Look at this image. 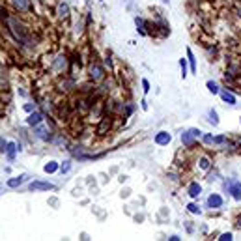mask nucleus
<instances>
[{"label": "nucleus", "instance_id": "obj_1", "mask_svg": "<svg viewBox=\"0 0 241 241\" xmlns=\"http://www.w3.org/2000/svg\"><path fill=\"white\" fill-rule=\"evenodd\" d=\"M28 189L30 191H52L54 183H51V181H32L28 185Z\"/></svg>", "mask_w": 241, "mask_h": 241}, {"label": "nucleus", "instance_id": "obj_2", "mask_svg": "<svg viewBox=\"0 0 241 241\" xmlns=\"http://www.w3.org/2000/svg\"><path fill=\"white\" fill-rule=\"evenodd\" d=\"M155 144L157 146H166L170 140H172V137H170V133H166V131H159L157 135H155Z\"/></svg>", "mask_w": 241, "mask_h": 241}, {"label": "nucleus", "instance_id": "obj_3", "mask_svg": "<svg viewBox=\"0 0 241 241\" xmlns=\"http://www.w3.org/2000/svg\"><path fill=\"white\" fill-rule=\"evenodd\" d=\"M221 206H223V198H221V195L213 193V195L208 198V208H211V210H219Z\"/></svg>", "mask_w": 241, "mask_h": 241}, {"label": "nucleus", "instance_id": "obj_4", "mask_svg": "<svg viewBox=\"0 0 241 241\" xmlns=\"http://www.w3.org/2000/svg\"><path fill=\"white\" fill-rule=\"evenodd\" d=\"M28 181V176H19V178H11V180H7V187L9 189H17V187H21L22 183H26Z\"/></svg>", "mask_w": 241, "mask_h": 241}, {"label": "nucleus", "instance_id": "obj_5", "mask_svg": "<svg viewBox=\"0 0 241 241\" xmlns=\"http://www.w3.org/2000/svg\"><path fill=\"white\" fill-rule=\"evenodd\" d=\"M15 152H21V146L17 148V144H13V142H7V146H6V155H7V159L9 161H13L15 159Z\"/></svg>", "mask_w": 241, "mask_h": 241}, {"label": "nucleus", "instance_id": "obj_6", "mask_svg": "<svg viewBox=\"0 0 241 241\" xmlns=\"http://www.w3.org/2000/svg\"><path fill=\"white\" fill-rule=\"evenodd\" d=\"M219 94H221V97H223V101H224V103H228V105H236V95H234L232 92H228V90H221Z\"/></svg>", "mask_w": 241, "mask_h": 241}, {"label": "nucleus", "instance_id": "obj_7", "mask_svg": "<svg viewBox=\"0 0 241 241\" xmlns=\"http://www.w3.org/2000/svg\"><path fill=\"white\" fill-rule=\"evenodd\" d=\"M230 193H232V196H234L236 200H241V183L239 181L230 183Z\"/></svg>", "mask_w": 241, "mask_h": 241}, {"label": "nucleus", "instance_id": "obj_8", "mask_svg": "<svg viewBox=\"0 0 241 241\" xmlns=\"http://www.w3.org/2000/svg\"><path fill=\"white\" fill-rule=\"evenodd\" d=\"M41 120H43V116H41L39 112H32V114L26 118V123H28V125H39Z\"/></svg>", "mask_w": 241, "mask_h": 241}, {"label": "nucleus", "instance_id": "obj_9", "mask_svg": "<svg viewBox=\"0 0 241 241\" xmlns=\"http://www.w3.org/2000/svg\"><path fill=\"white\" fill-rule=\"evenodd\" d=\"M200 193H202V187H200L198 183H191V185H189V196H191V198H198Z\"/></svg>", "mask_w": 241, "mask_h": 241}, {"label": "nucleus", "instance_id": "obj_10", "mask_svg": "<svg viewBox=\"0 0 241 241\" xmlns=\"http://www.w3.org/2000/svg\"><path fill=\"white\" fill-rule=\"evenodd\" d=\"M181 142H183L185 146H193V142H195V137L191 135V131H187V133H181Z\"/></svg>", "mask_w": 241, "mask_h": 241}, {"label": "nucleus", "instance_id": "obj_11", "mask_svg": "<svg viewBox=\"0 0 241 241\" xmlns=\"http://www.w3.org/2000/svg\"><path fill=\"white\" fill-rule=\"evenodd\" d=\"M36 137L41 140H49V131L45 127H36Z\"/></svg>", "mask_w": 241, "mask_h": 241}, {"label": "nucleus", "instance_id": "obj_12", "mask_svg": "<svg viewBox=\"0 0 241 241\" xmlns=\"http://www.w3.org/2000/svg\"><path fill=\"white\" fill-rule=\"evenodd\" d=\"M187 60H189V64H191V71H193V73H196V60H195V56H193V51H191V49H187Z\"/></svg>", "mask_w": 241, "mask_h": 241}, {"label": "nucleus", "instance_id": "obj_13", "mask_svg": "<svg viewBox=\"0 0 241 241\" xmlns=\"http://www.w3.org/2000/svg\"><path fill=\"white\" fill-rule=\"evenodd\" d=\"M56 170H58V163H56V161H49V163L45 165V172H47V174H54Z\"/></svg>", "mask_w": 241, "mask_h": 241}, {"label": "nucleus", "instance_id": "obj_14", "mask_svg": "<svg viewBox=\"0 0 241 241\" xmlns=\"http://www.w3.org/2000/svg\"><path fill=\"white\" fill-rule=\"evenodd\" d=\"M58 15H60V17H67V15H69V6L62 2V4L58 6Z\"/></svg>", "mask_w": 241, "mask_h": 241}, {"label": "nucleus", "instance_id": "obj_15", "mask_svg": "<svg viewBox=\"0 0 241 241\" xmlns=\"http://www.w3.org/2000/svg\"><path fill=\"white\" fill-rule=\"evenodd\" d=\"M206 86H208V90H210L211 94H219V92H221V90H219V86H217L213 80H208V84H206Z\"/></svg>", "mask_w": 241, "mask_h": 241}, {"label": "nucleus", "instance_id": "obj_16", "mask_svg": "<svg viewBox=\"0 0 241 241\" xmlns=\"http://www.w3.org/2000/svg\"><path fill=\"white\" fill-rule=\"evenodd\" d=\"M13 2H15V6H17L19 9H28V6H30L28 0H13Z\"/></svg>", "mask_w": 241, "mask_h": 241}, {"label": "nucleus", "instance_id": "obj_17", "mask_svg": "<svg viewBox=\"0 0 241 241\" xmlns=\"http://www.w3.org/2000/svg\"><path fill=\"white\" fill-rule=\"evenodd\" d=\"M180 67H181V77L185 79V77H187V62H185V58L180 60Z\"/></svg>", "mask_w": 241, "mask_h": 241}, {"label": "nucleus", "instance_id": "obj_18", "mask_svg": "<svg viewBox=\"0 0 241 241\" xmlns=\"http://www.w3.org/2000/svg\"><path fill=\"white\" fill-rule=\"evenodd\" d=\"M101 75H103V73H101V67H99V65H95V67L92 65V77H94V79H101Z\"/></svg>", "mask_w": 241, "mask_h": 241}, {"label": "nucleus", "instance_id": "obj_19", "mask_svg": "<svg viewBox=\"0 0 241 241\" xmlns=\"http://www.w3.org/2000/svg\"><path fill=\"white\" fill-rule=\"evenodd\" d=\"M210 123L219 125V118H217V112L215 110H210Z\"/></svg>", "mask_w": 241, "mask_h": 241}, {"label": "nucleus", "instance_id": "obj_20", "mask_svg": "<svg viewBox=\"0 0 241 241\" xmlns=\"http://www.w3.org/2000/svg\"><path fill=\"white\" fill-rule=\"evenodd\" d=\"M135 22H137V26H138V28H137V30H138V32H140V34H142V36H144V34H146V32H144V21H142V19H138V17H137V21H135Z\"/></svg>", "mask_w": 241, "mask_h": 241}, {"label": "nucleus", "instance_id": "obj_21", "mask_svg": "<svg viewBox=\"0 0 241 241\" xmlns=\"http://www.w3.org/2000/svg\"><path fill=\"white\" fill-rule=\"evenodd\" d=\"M200 168H202V170H206V168H210V159H206V157H202V159H200Z\"/></svg>", "mask_w": 241, "mask_h": 241}, {"label": "nucleus", "instance_id": "obj_22", "mask_svg": "<svg viewBox=\"0 0 241 241\" xmlns=\"http://www.w3.org/2000/svg\"><path fill=\"white\" fill-rule=\"evenodd\" d=\"M187 210H189L191 213H200V206H196V204H189Z\"/></svg>", "mask_w": 241, "mask_h": 241}, {"label": "nucleus", "instance_id": "obj_23", "mask_svg": "<svg viewBox=\"0 0 241 241\" xmlns=\"http://www.w3.org/2000/svg\"><path fill=\"white\" fill-rule=\"evenodd\" d=\"M69 168H71V163L69 161H65L62 166H60V170H62V174H65V172H69Z\"/></svg>", "mask_w": 241, "mask_h": 241}, {"label": "nucleus", "instance_id": "obj_24", "mask_svg": "<svg viewBox=\"0 0 241 241\" xmlns=\"http://www.w3.org/2000/svg\"><path fill=\"white\" fill-rule=\"evenodd\" d=\"M189 131H191V135H193L195 138H200V137H202V131H200V129H189Z\"/></svg>", "mask_w": 241, "mask_h": 241}, {"label": "nucleus", "instance_id": "obj_25", "mask_svg": "<svg viewBox=\"0 0 241 241\" xmlns=\"http://www.w3.org/2000/svg\"><path fill=\"white\" fill-rule=\"evenodd\" d=\"M224 140H226V137H224V135H221V137H215V138H213V142H215V144H223Z\"/></svg>", "mask_w": 241, "mask_h": 241}, {"label": "nucleus", "instance_id": "obj_26", "mask_svg": "<svg viewBox=\"0 0 241 241\" xmlns=\"http://www.w3.org/2000/svg\"><path fill=\"white\" fill-rule=\"evenodd\" d=\"M219 239H221V241H230V239H232V234H230V232H226V234H223Z\"/></svg>", "mask_w": 241, "mask_h": 241}, {"label": "nucleus", "instance_id": "obj_27", "mask_svg": "<svg viewBox=\"0 0 241 241\" xmlns=\"http://www.w3.org/2000/svg\"><path fill=\"white\" fill-rule=\"evenodd\" d=\"M142 90H144V92H150V82H148L146 79H142Z\"/></svg>", "mask_w": 241, "mask_h": 241}, {"label": "nucleus", "instance_id": "obj_28", "mask_svg": "<svg viewBox=\"0 0 241 241\" xmlns=\"http://www.w3.org/2000/svg\"><path fill=\"white\" fill-rule=\"evenodd\" d=\"M204 142H206V144L213 142V137H211V135H204Z\"/></svg>", "mask_w": 241, "mask_h": 241}, {"label": "nucleus", "instance_id": "obj_29", "mask_svg": "<svg viewBox=\"0 0 241 241\" xmlns=\"http://www.w3.org/2000/svg\"><path fill=\"white\" fill-rule=\"evenodd\" d=\"M24 110L30 112V110H34V107H32V105H24Z\"/></svg>", "mask_w": 241, "mask_h": 241}, {"label": "nucleus", "instance_id": "obj_30", "mask_svg": "<svg viewBox=\"0 0 241 241\" xmlns=\"http://www.w3.org/2000/svg\"><path fill=\"white\" fill-rule=\"evenodd\" d=\"M168 2H170V0H163V4H168Z\"/></svg>", "mask_w": 241, "mask_h": 241}, {"label": "nucleus", "instance_id": "obj_31", "mask_svg": "<svg viewBox=\"0 0 241 241\" xmlns=\"http://www.w3.org/2000/svg\"><path fill=\"white\" fill-rule=\"evenodd\" d=\"M0 189H2V185H0Z\"/></svg>", "mask_w": 241, "mask_h": 241}]
</instances>
